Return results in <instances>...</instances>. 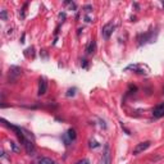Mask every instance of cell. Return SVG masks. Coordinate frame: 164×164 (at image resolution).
<instances>
[{
    "label": "cell",
    "mask_w": 164,
    "mask_h": 164,
    "mask_svg": "<svg viewBox=\"0 0 164 164\" xmlns=\"http://www.w3.org/2000/svg\"><path fill=\"white\" fill-rule=\"evenodd\" d=\"M155 35H154L153 31L150 32H146V33H140L139 36H137V41H139V45H145L147 43H154V40H155Z\"/></svg>",
    "instance_id": "cell-1"
},
{
    "label": "cell",
    "mask_w": 164,
    "mask_h": 164,
    "mask_svg": "<svg viewBox=\"0 0 164 164\" xmlns=\"http://www.w3.org/2000/svg\"><path fill=\"white\" fill-rule=\"evenodd\" d=\"M114 28H115V26H114L113 22H109V23L105 24L104 27H103V30H101V36H103V38L109 40V37H110L112 33H113Z\"/></svg>",
    "instance_id": "cell-2"
},
{
    "label": "cell",
    "mask_w": 164,
    "mask_h": 164,
    "mask_svg": "<svg viewBox=\"0 0 164 164\" xmlns=\"http://www.w3.org/2000/svg\"><path fill=\"white\" fill-rule=\"evenodd\" d=\"M150 145H151V142H150V141H144V142L137 144V145L133 147V155H139L140 153H144L145 150L149 149Z\"/></svg>",
    "instance_id": "cell-3"
},
{
    "label": "cell",
    "mask_w": 164,
    "mask_h": 164,
    "mask_svg": "<svg viewBox=\"0 0 164 164\" xmlns=\"http://www.w3.org/2000/svg\"><path fill=\"white\" fill-rule=\"evenodd\" d=\"M100 164H112V156H110V149H109V145L104 146V151L101 154V160Z\"/></svg>",
    "instance_id": "cell-4"
},
{
    "label": "cell",
    "mask_w": 164,
    "mask_h": 164,
    "mask_svg": "<svg viewBox=\"0 0 164 164\" xmlns=\"http://www.w3.org/2000/svg\"><path fill=\"white\" fill-rule=\"evenodd\" d=\"M23 146H24V149H26V151H27L28 155H35L36 149H35V145H33V142H32L31 140L26 139L24 142H23Z\"/></svg>",
    "instance_id": "cell-5"
},
{
    "label": "cell",
    "mask_w": 164,
    "mask_h": 164,
    "mask_svg": "<svg viewBox=\"0 0 164 164\" xmlns=\"http://www.w3.org/2000/svg\"><path fill=\"white\" fill-rule=\"evenodd\" d=\"M46 90H47V82L45 78H40V81H38V91L37 94L38 95H45L46 94Z\"/></svg>",
    "instance_id": "cell-6"
},
{
    "label": "cell",
    "mask_w": 164,
    "mask_h": 164,
    "mask_svg": "<svg viewBox=\"0 0 164 164\" xmlns=\"http://www.w3.org/2000/svg\"><path fill=\"white\" fill-rule=\"evenodd\" d=\"M153 115L156 118L163 117L164 115V103H160L159 105H156V107L153 109Z\"/></svg>",
    "instance_id": "cell-7"
},
{
    "label": "cell",
    "mask_w": 164,
    "mask_h": 164,
    "mask_svg": "<svg viewBox=\"0 0 164 164\" xmlns=\"http://www.w3.org/2000/svg\"><path fill=\"white\" fill-rule=\"evenodd\" d=\"M36 164H57V163L50 158H38Z\"/></svg>",
    "instance_id": "cell-8"
},
{
    "label": "cell",
    "mask_w": 164,
    "mask_h": 164,
    "mask_svg": "<svg viewBox=\"0 0 164 164\" xmlns=\"http://www.w3.org/2000/svg\"><path fill=\"white\" fill-rule=\"evenodd\" d=\"M95 49H96V44L95 41H91L87 46H86V54H92L95 53Z\"/></svg>",
    "instance_id": "cell-9"
},
{
    "label": "cell",
    "mask_w": 164,
    "mask_h": 164,
    "mask_svg": "<svg viewBox=\"0 0 164 164\" xmlns=\"http://www.w3.org/2000/svg\"><path fill=\"white\" fill-rule=\"evenodd\" d=\"M126 69H133L135 72L140 73V75H145V73H147V72H145L144 69H141V68H140V66H137V64H135V66H128Z\"/></svg>",
    "instance_id": "cell-10"
},
{
    "label": "cell",
    "mask_w": 164,
    "mask_h": 164,
    "mask_svg": "<svg viewBox=\"0 0 164 164\" xmlns=\"http://www.w3.org/2000/svg\"><path fill=\"white\" fill-rule=\"evenodd\" d=\"M67 136H68V139L70 141H73V140H76V137H77V133H76V130H73V128H69L68 131H67Z\"/></svg>",
    "instance_id": "cell-11"
},
{
    "label": "cell",
    "mask_w": 164,
    "mask_h": 164,
    "mask_svg": "<svg viewBox=\"0 0 164 164\" xmlns=\"http://www.w3.org/2000/svg\"><path fill=\"white\" fill-rule=\"evenodd\" d=\"M89 146L91 147V149H95V147H99L100 145H99V142H96L95 140H90L89 141Z\"/></svg>",
    "instance_id": "cell-12"
},
{
    "label": "cell",
    "mask_w": 164,
    "mask_h": 164,
    "mask_svg": "<svg viewBox=\"0 0 164 164\" xmlns=\"http://www.w3.org/2000/svg\"><path fill=\"white\" fill-rule=\"evenodd\" d=\"M10 147H12V150H13L14 153H18V151H19V147L17 146V144L13 142V141H10Z\"/></svg>",
    "instance_id": "cell-13"
},
{
    "label": "cell",
    "mask_w": 164,
    "mask_h": 164,
    "mask_svg": "<svg viewBox=\"0 0 164 164\" xmlns=\"http://www.w3.org/2000/svg\"><path fill=\"white\" fill-rule=\"evenodd\" d=\"M75 164H90V162H89V159L83 158V159H80L78 162H76Z\"/></svg>",
    "instance_id": "cell-14"
},
{
    "label": "cell",
    "mask_w": 164,
    "mask_h": 164,
    "mask_svg": "<svg viewBox=\"0 0 164 164\" xmlns=\"http://www.w3.org/2000/svg\"><path fill=\"white\" fill-rule=\"evenodd\" d=\"M75 94H76V89H69L67 91V96H73Z\"/></svg>",
    "instance_id": "cell-15"
},
{
    "label": "cell",
    "mask_w": 164,
    "mask_h": 164,
    "mask_svg": "<svg viewBox=\"0 0 164 164\" xmlns=\"http://www.w3.org/2000/svg\"><path fill=\"white\" fill-rule=\"evenodd\" d=\"M0 17H1L3 21H5V19H6V10H5V9H3V10H1V14H0Z\"/></svg>",
    "instance_id": "cell-16"
},
{
    "label": "cell",
    "mask_w": 164,
    "mask_h": 164,
    "mask_svg": "<svg viewBox=\"0 0 164 164\" xmlns=\"http://www.w3.org/2000/svg\"><path fill=\"white\" fill-rule=\"evenodd\" d=\"M81 66L83 67V68H87V60H86V59H82V63H81Z\"/></svg>",
    "instance_id": "cell-17"
},
{
    "label": "cell",
    "mask_w": 164,
    "mask_h": 164,
    "mask_svg": "<svg viewBox=\"0 0 164 164\" xmlns=\"http://www.w3.org/2000/svg\"><path fill=\"white\" fill-rule=\"evenodd\" d=\"M85 9H86V12H91V10H92L91 5H86V6H85Z\"/></svg>",
    "instance_id": "cell-18"
},
{
    "label": "cell",
    "mask_w": 164,
    "mask_h": 164,
    "mask_svg": "<svg viewBox=\"0 0 164 164\" xmlns=\"http://www.w3.org/2000/svg\"><path fill=\"white\" fill-rule=\"evenodd\" d=\"M59 18H60V19H64V18H66V13H60V14H59Z\"/></svg>",
    "instance_id": "cell-19"
},
{
    "label": "cell",
    "mask_w": 164,
    "mask_h": 164,
    "mask_svg": "<svg viewBox=\"0 0 164 164\" xmlns=\"http://www.w3.org/2000/svg\"><path fill=\"white\" fill-rule=\"evenodd\" d=\"M163 6H164V1H163Z\"/></svg>",
    "instance_id": "cell-20"
},
{
    "label": "cell",
    "mask_w": 164,
    "mask_h": 164,
    "mask_svg": "<svg viewBox=\"0 0 164 164\" xmlns=\"http://www.w3.org/2000/svg\"><path fill=\"white\" fill-rule=\"evenodd\" d=\"M163 92H164V89H163Z\"/></svg>",
    "instance_id": "cell-21"
},
{
    "label": "cell",
    "mask_w": 164,
    "mask_h": 164,
    "mask_svg": "<svg viewBox=\"0 0 164 164\" xmlns=\"http://www.w3.org/2000/svg\"><path fill=\"white\" fill-rule=\"evenodd\" d=\"M57 164H58V163H57Z\"/></svg>",
    "instance_id": "cell-22"
}]
</instances>
